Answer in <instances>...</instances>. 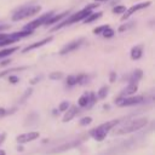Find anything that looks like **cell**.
Returning <instances> with one entry per match:
<instances>
[{
  "mask_svg": "<svg viewBox=\"0 0 155 155\" xmlns=\"http://www.w3.org/2000/svg\"><path fill=\"white\" fill-rule=\"evenodd\" d=\"M148 124V119L147 117H139L136 120H130L126 121L125 124L120 125V126H115V130L113 131V134H126V133H131L134 131H138L140 128H143L144 126H147Z\"/></svg>",
  "mask_w": 155,
  "mask_h": 155,
  "instance_id": "cell-1",
  "label": "cell"
},
{
  "mask_svg": "<svg viewBox=\"0 0 155 155\" xmlns=\"http://www.w3.org/2000/svg\"><path fill=\"white\" fill-rule=\"evenodd\" d=\"M124 119H115V120H110V121H107L99 126H97L96 128H92L90 131V136L96 139V140H103L107 136V133L113 128L115 127L116 125H119Z\"/></svg>",
  "mask_w": 155,
  "mask_h": 155,
  "instance_id": "cell-2",
  "label": "cell"
},
{
  "mask_svg": "<svg viewBox=\"0 0 155 155\" xmlns=\"http://www.w3.org/2000/svg\"><path fill=\"white\" fill-rule=\"evenodd\" d=\"M96 6H98V5H96V4H91L90 6H86L85 8L80 10L79 12H76V13L71 15L67 21H64V22H62L61 24H58V25L53 27V29H52V30H58V29H61V28H63V27H65V25H70V24H73V23H76V22H80V21L85 19V18H86L91 12H92V8H94Z\"/></svg>",
  "mask_w": 155,
  "mask_h": 155,
  "instance_id": "cell-3",
  "label": "cell"
},
{
  "mask_svg": "<svg viewBox=\"0 0 155 155\" xmlns=\"http://www.w3.org/2000/svg\"><path fill=\"white\" fill-rule=\"evenodd\" d=\"M41 10V7L39 5H29V6H24V7H21L18 8L13 15H12V19L13 21H21V19H24L27 17H30V16H34L36 13H39Z\"/></svg>",
  "mask_w": 155,
  "mask_h": 155,
  "instance_id": "cell-4",
  "label": "cell"
},
{
  "mask_svg": "<svg viewBox=\"0 0 155 155\" xmlns=\"http://www.w3.org/2000/svg\"><path fill=\"white\" fill-rule=\"evenodd\" d=\"M84 137H81V138H78V139H74V140H70V142H68V143H64V144H61V145H58V147H56V148H53V149H51V150H48V154H57V153H63V151H67V150H69V149H73V148H75V147H79L82 142H84Z\"/></svg>",
  "mask_w": 155,
  "mask_h": 155,
  "instance_id": "cell-5",
  "label": "cell"
},
{
  "mask_svg": "<svg viewBox=\"0 0 155 155\" xmlns=\"http://www.w3.org/2000/svg\"><path fill=\"white\" fill-rule=\"evenodd\" d=\"M52 15H53V12L51 11V12H47V13H45V15L40 16V17H39V18H36L35 21H33V22H30L29 24H27V25L24 27V29H27V30H34V29H36L38 27H40V25L45 24V23L47 22V19H48Z\"/></svg>",
  "mask_w": 155,
  "mask_h": 155,
  "instance_id": "cell-6",
  "label": "cell"
},
{
  "mask_svg": "<svg viewBox=\"0 0 155 155\" xmlns=\"http://www.w3.org/2000/svg\"><path fill=\"white\" fill-rule=\"evenodd\" d=\"M143 101V96H136V97H119L115 103L120 107H126V105H132V104H138Z\"/></svg>",
  "mask_w": 155,
  "mask_h": 155,
  "instance_id": "cell-7",
  "label": "cell"
},
{
  "mask_svg": "<svg viewBox=\"0 0 155 155\" xmlns=\"http://www.w3.org/2000/svg\"><path fill=\"white\" fill-rule=\"evenodd\" d=\"M84 41H85V39L84 38H80V39H76V40H73V41H70L69 44H67L61 51H59V53L61 54H67V53H69V52H73V51H75L76 48H79L82 44H84Z\"/></svg>",
  "mask_w": 155,
  "mask_h": 155,
  "instance_id": "cell-8",
  "label": "cell"
},
{
  "mask_svg": "<svg viewBox=\"0 0 155 155\" xmlns=\"http://www.w3.org/2000/svg\"><path fill=\"white\" fill-rule=\"evenodd\" d=\"M151 4V1H145V2H140V4H137V5H133L132 7H130L128 10H126L124 13V16L121 17V19L122 21H126L131 15H133L134 12H137V11H139V10H142V8H145V7H148L149 5Z\"/></svg>",
  "mask_w": 155,
  "mask_h": 155,
  "instance_id": "cell-9",
  "label": "cell"
},
{
  "mask_svg": "<svg viewBox=\"0 0 155 155\" xmlns=\"http://www.w3.org/2000/svg\"><path fill=\"white\" fill-rule=\"evenodd\" d=\"M39 136H40L39 132H28V133H23V134L17 136L16 140L18 143H28V142H31V140L39 138Z\"/></svg>",
  "mask_w": 155,
  "mask_h": 155,
  "instance_id": "cell-10",
  "label": "cell"
},
{
  "mask_svg": "<svg viewBox=\"0 0 155 155\" xmlns=\"http://www.w3.org/2000/svg\"><path fill=\"white\" fill-rule=\"evenodd\" d=\"M52 40V36H48V38H45V39H42V40H40V41H36V42H34V44H31V45H29V46H27L24 50H23V53H25V52H28V51H31V50H34V48H38V47H41V46H44V45H46V44H48L50 41Z\"/></svg>",
  "mask_w": 155,
  "mask_h": 155,
  "instance_id": "cell-11",
  "label": "cell"
},
{
  "mask_svg": "<svg viewBox=\"0 0 155 155\" xmlns=\"http://www.w3.org/2000/svg\"><path fill=\"white\" fill-rule=\"evenodd\" d=\"M137 82H130V85L127 87H125L121 92H120V97H126V96H131L133 93H136L137 91Z\"/></svg>",
  "mask_w": 155,
  "mask_h": 155,
  "instance_id": "cell-12",
  "label": "cell"
},
{
  "mask_svg": "<svg viewBox=\"0 0 155 155\" xmlns=\"http://www.w3.org/2000/svg\"><path fill=\"white\" fill-rule=\"evenodd\" d=\"M65 111H67V113H65V115H64V117H63V122L70 121V120L78 114V107H75V105H69V108H68Z\"/></svg>",
  "mask_w": 155,
  "mask_h": 155,
  "instance_id": "cell-13",
  "label": "cell"
},
{
  "mask_svg": "<svg viewBox=\"0 0 155 155\" xmlns=\"http://www.w3.org/2000/svg\"><path fill=\"white\" fill-rule=\"evenodd\" d=\"M69 15V11H65V12H63V13H61V15H52L48 19H47V22L45 23L46 25H50V24H54V23H57L58 21H61L62 18H64L65 16H68Z\"/></svg>",
  "mask_w": 155,
  "mask_h": 155,
  "instance_id": "cell-14",
  "label": "cell"
},
{
  "mask_svg": "<svg viewBox=\"0 0 155 155\" xmlns=\"http://www.w3.org/2000/svg\"><path fill=\"white\" fill-rule=\"evenodd\" d=\"M142 53H143V47L140 45L134 46L131 50V58L132 59H139L142 57Z\"/></svg>",
  "mask_w": 155,
  "mask_h": 155,
  "instance_id": "cell-15",
  "label": "cell"
},
{
  "mask_svg": "<svg viewBox=\"0 0 155 155\" xmlns=\"http://www.w3.org/2000/svg\"><path fill=\"white\" fill-rule=\"evenodd\" d=\"M142 76H143V71H142L140 69H136V70L132 73L131 78H130V82H138V81L142 79Z\"/></svg>",
  "mask_w": 155,
  "mask_h": 155,
  "instance_id": "cell-16",
  "label": "cell"
},
{
  "mask_svg": "<svg viewBox=\"0 0 155 155\" xmlns=\"http://www.w3.org/2000/svg\"><path fill=\"white\" fill-rule=\"evenodd\" d=\"M18 50V47H10V48H4L0 51V59L4 58V57H7L10 54H12L13 52H16Z\"/></svg>",
  "mask_w": 155,
  "mask_h": 155,
  "instance_id": "cell-17",
  "label": "cell"
},
{
  "mask_svg": "<svg viewBox=\"0 0 155 155\" xmlns=\"http://www.w3.org/2000/svg\"><path fill=\"white\" fill-rule=\"evenodd\" d=\"M102 16V12H96V13H90L84 21H85V23H91V22H93V21H96V19H98L99 17Z\"/></svg>",
  "mask_w": 155,
  "mask_h": 155,
  "instance_id": "cell-18",
  "label": "cell"
},
{
  "mask_svg": "<svg viewBox=\"0 0 155 155\" xmlns=\"http://www.w3.org/2000/svg\"><path fill=\"white\" fill-rule=\"evenodd\" d=\"M108 92H109V87H108V86H103V87H101V88L98 90L97 96H98V98L103 99V98H105V97H107Z\"/></svg>",
  "mask_w": 155,
  "mask_h": 155,
  "instance_id": "cell-19",
  "label": "cell"
},
{
  "mask_svg": "<svg viewBox=\"0 0 155 155\" xmlns=\"http://www.w3.org/2000/svg\"><path fill=\"white\" fill-rule=\"evenodd\" d=\"M88 102H90L88 94H84V96H81V97L79 98L78 104H79V107H86V105L88 104Z\"/></svg>",
  "mask_w": 155,
  "mask_h": 155,
  "instance_id": "cell-20",
  "label": "cell"
},
{
  "mask_svg": "<svg viewBox=\"0 0 155 155\" xmlns=\"http://www.w3.org/2000/svg\"><path fill=\"white\" fill-rule=\"evenodd\" d=\"M75 84H78V76L75 75H69L67 78V85L68 86H74Z\"/></svg>",
  "mask_w": 155,
  "mask_h": 155,
  "instance_id": "cell-21",
  "label": "cell"
},
{
  "mask_svg": "<svg viewBox=\"0 0 155 155\" xmlns=\"http://www.w3.org/2000/svg\"><path fill=\"white\" fill-rule=\"evenodd\" d=\"M63 78V73L62 71H54L50 74V79L51 80H61Z\"/></svg>",
  "mask_w": 155,
  "mask_h": 155,
  "instance_id": "cell-22",
  "label": "cell"
},
{
  "mask_svg": "<svg viewBox=\"0 0 155 155\" xmlns=\"http://www.w3.org/2000/svg\"><path fill=\"white\" fill-rule=\"evenodd\" d=\"M102 35H103L104 38H111V36L114 35V30H113L110 27H108V28H105V29L103 30Z\"/></svg>",
  "mask_w": 155,
  "mask_h": 155,
  "instance_id": "cell-23",
  "label": "cell"
},
{
  "mask_svg": "<svg viewBox=\"0 0 155 155\" xmlns=\"http://www.w3.org/2000/svg\"><path fill=\"white\" fill-rule=\"evenodd\" d=\"M113 13H116V15H120V13H124L126 11V7L125 6H115L113 7Z\"/></svg>",
  "mask_w": 155,
  "mask_h": 155,
  "instance_id": "cell-24",
  "label": "cell"
},
{
  "mask_svg": "<svg viewBox=\"0 0 155 155\" xmlns=\"http://www.w3.org/2000/svg\"><path fill=\"white\" fill-rule=\"evenodd\" d=\"M31 92H33V88H31V87H29V88H28V90L24 92V94L22 96V99L19 101V103H23V102H24V101H25V99H27V98H28V97L31 94Z\"/></svg>",
  "mask_w": 155,
  "mask_h": 155,
  "instance_id": "cell-25",
  "label": "cell"
},
{
  "mask_svg": "<svg viewBox=\"0 0 155 155\" xmlns=\"http://www.w3.org/2000/svg\"><path fill=\"white\" fill-rule=\"evenodd\" d=\"M23 69H25V67H21V68H10V69L4 70L2 73H0V78H1V76H4V75H6V74H8L10 71H15V70H23Z\"/></svg>",
  "mask_w": 155,
  "mask_h": 155,
  "instance_id": "cell-26",
  "label": "cell"
},
{
  "mask_svg": "<svg viewBox=\"0 0 155 155\" xmlns=\"http://www.w3.org/2000/svg\"><path fill=\"white\" fill-rule=\"evenodd\" d=\"M69 105H70L69 102H68V101H64V102H62V103L59 104V110H61V111H65V110L69 108Z\"/></svg>",
  "mask_w": 155,
  "mask_h": 155,
  "instance_id": "cell-27",
  "label": "cell"
},
{
  "mask_svg": "<svg viewBox=\"0 0 155 155\" xmlns=\"http://www.w3.org/2000/svg\"><path fill=\"white\" fill-rule=\"evenodd\" d=\"M91 121H92V119L88 117V116H86V117H82V119L80 120V125H81V126H87L88 124H91Z\"/></svg>",
  "mask_w": 155,
  "mask_h": 155,
  "instance_id": "cell-28",
  "label": "cell"
},
{
  "mask_svg": "<svg viewBox=\"0 0 155 155\" xmlns=\"http://www.w3.org/2000/svg\"><path fill=\"white\" fill-rule=\"evenodd\" d=\"M109 25H102V27H98V28H94L93 29V33L94 34H102L103 33V30L105 29V28H108Z\"/></svg>",
  "mask_w": 155,
  "mask_h": 155,
  "instance_id": "cell-29",
  "label": "cell"
},
{
  "mask_svg": "<svg viewBox=\"0 0 155 155\" xmlns=\"http://www.w3.org/2000/svg\"><path fill=\"white\" fill-rule=\"evenodd\" d=\"M132 25H133V23H127V24H124V25H121V27L119 28V31H125V30L130 29Z\"/></svg>",
  "mask_w": 155,
  "mask_h": 155,
  "instance_id": "cell-30",
  "label": "cell"
},
{
  "mask_svg": "<svg viewBox=\"0 0 155 155\" xmlns=\"http://www.w3.org/2000/svg\"><path fill=\"white\" fill-rule=\"evenodd\" d=\"M8 80H10V82H12V84H16V82H17L19 79H18L17 76H10V78H8Z\"/></svg>",
  "mask_w": 155,
  "mask_h": 155,
  "instance_id": "cell-31",
  "label": "cell"
},
{
  "mask_svg": "<svg viewBox=\"0 0 155 155\" xmlns=\"http://www.w3.org/2000/svg\"><path fill=\"white\" fill-rule=\"evenodd\" d=\"M115 76H116V74L113 71V73H110V82H114L115 81Z\"/></svg>",
  "mask_w": 155,
  "mask_h": 155,
  "instance_id": "cell-32",
  "label": "cell"
},
{
  "mask_svg": "<svg viewBox=\"0 0 155 155\" xmlns=\"http://www.w3.org/2000/svg\"><path fill=\"white\" fill-rule=\"evenodd\" d=\"M5 137H6V133H4V132H2V133H0V144L5 140Z\"/></svg>",
  "mask_w": 155,
  "mask_h": 155,
  "instance_id": "cell-33",
  "label": "cell"
},
{
  "mask_svg": "<svg viewBox=\"0 0 155 155\" xmlns=\"http://www.w3.org/2000/svg\"><path fill=\"white\" fill-rule=\"evenodd\" d=\"M7 36H8V34H0V41L4 40V39H6Z\"/></svg>",
  "mask_w": 155,
  "mask_h": 155,
  "instance_id": "cell-34",
  "label": "cell"
},
{
  "mask_svg": "<svg viewBox=\"0 0 155 155\" xmlns=\"http://www.w3.org/2000/svg\"><path fill=\"white\" fill-rule=\"evenodd\" d=\"M0 155H6V153H5V150H2V149H0Z\"/></svg>",
  "mask_w": 155,
  "mask_h": 155,
  "instance_id": "cell-35",
  "label": "cell"
},
{
  "mask_svg": "<svg viewBox=\"0 0 155 155\" xmlns=\"http://www.w3.org/2000/svg\"><path fill=\"white\" fill-rule=\"evenodd\" d=\"M8 62H10V61H5V62H2V63H1V65H5V64H7Z\"/></svg>",
  "mask_w": 155,
  "mask_h": 155,
  "instance_id": "cell-36",
  "label": "cell"
},
{
  "mask_svg": "<svg viewBox=\"0 0 155 155\" xmlns=\"http://www.w3.org/2000/svg\"><path fill=\"white\" fill-rule=\"evenodd\" d=\"M96 1H105V0H96Z\"/></svg>",
  "mask_w": 155,
  "mask_h": 155,
  "instance_id": "cell-37",
  "label": "cell"
}]
</instances>
